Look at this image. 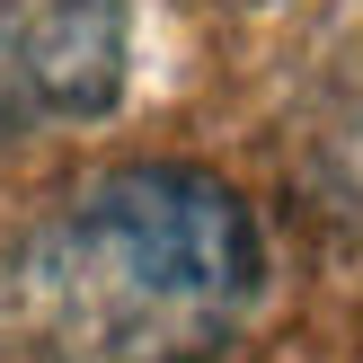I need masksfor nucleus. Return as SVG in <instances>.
<instances>
[{
    "label": "nucleus",
    "instance_id": "nucleus-1",
    "mask_svg": "<svg viewBox=\"0 0 363 363\" xmlns=\"http://www.w3.org/2000/svg\"><path fill=\"white\" fill-rule=\"evenodd\" d=\"M266 284L257 213L195 160H133L18 248V328L45 363H204Z\"/></svg>",
    "mask_w": 363,
    "mask_h": 363
}]
</instances>
